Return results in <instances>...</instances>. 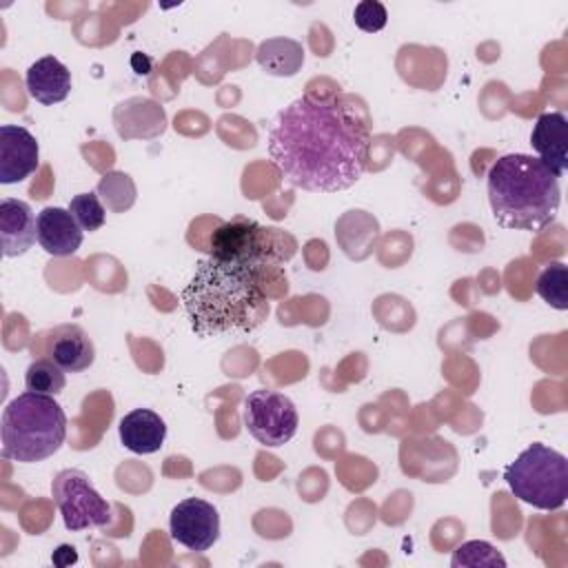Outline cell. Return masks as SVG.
Returning a JSON list of instances; mask_svg holds the SVG:
<instances>
[{
    "instance_id": "6da1fadb",
    "label": "cell",
    "mask_w": 568,
    "mask_h": 568,
    "mask_svg": "<svg viewBox=\"0 0 568 568\" xmlns=\"http://www.w3.org/2000/svg\"><path fill=\"white\" fill-rule=\"evenodd\" d=\"M268 158L284 182L313 193L351 189L368 160V129L333 100L302 95L268 126Z\"/></svg>"
},
{
    "instance_id": "7a4b0ae2",
    "label": "cell",
    "mask_w": 568,
    "mask_h": 568,
    "mask_svg": "<svg viewBox=\"0 0 568 568\" xmlns=\"http://www.w3.org/2000/svg\"><path fill=\"white\" fill-rule=\"evenodd\" d=\"M260 271V266L242 262L200 260L180 295L193 333L215 337L257 328L268 313Z\"/></svg>"
},
{
    "instance_id": "3957f363",
    "label": "cell",
    "mask_w": 568,
    "mask_h": 568,
    "mask_svg": "<svg viewBox=\"0 0 568 568\" xmlns=\"http://www.w3.org/2000/svg\"><path fill=\"white\" fill-rule=\"evenodd\" d=\"M486 191L493 217L501 229L537 233L557 220L559 178L535 155L497 158L486 173Z\"/></svg>"
},
{
    "instance_id": "277c9868",
    "label": "cell",
    "mask_w": 568,
    "mask_h": 568,
    "mask_svg": "<svg viewBox=\"0 0 568 568\" xmlns=\"http://www.w3.org/2000/svg\"><path fill=\"white\" fill-rule=\"evenodd\" d=\"M2 457L33 464L60 450L67 437V415L51 395L27 390L2 413Z\"/></svg>"
},
{
    "instance_id": "5b68a950",
    "label": "cell",
    "mask_w": 568,
    "mask_h": 568,
    "mask_svg": "<svg viewBox=\"0 0 568 568\" xmlns=\"http://www.w3.org/2000/svg\"><path fill=\"white\" fill-rule=\"evenodd\" d=\"M504 479L519 501L539 510H557L568 499V459L539 442L506 466Z\"/></svg>"
},
{
    "instance_id": "8992f818",
    "label": "cell",
    "mask_w": 568,
    "mask_h": 568,
    "mask_svg": "<svg viewBox=\"0 0 568 568\" xmlns=\"http://www.w3.org/2000/svg\"><path fill=\"white\" fill-rule=\"evenodd\" d=\"M51 493L62 521L71 532L104 528L111 521V504L93 488L89 475L78 468L60 470L51 481Z\"/></svg>"
},
{
    "instance_id": "52a82bcc",
    "label": "cell",
    "mask_w": 568,
    "mask_h": 568,
    "mask_svg": "<svg viewBox=\"0 0 568 568\" xmlns=\"http://www.w3.org/2000/svg\"><path fill=\"white\" fill-rule=\"evenodd\" d=\"M244 426L255 442L277 448L295 437L300 415L284 393L257 388L244 399Z\"/></svg>"
},
{
    "instance_id": "ba28073f",
    "label": "cell",
    "mask_w": 568,
    "mask_h": 568,
    "mask_svg": "<svg viewBox=\"0 0 568 568\" xmlns=\"http://www.w3.org/2000/svg\"><path fill=\"white\" fill-rule=\"evenodd\" d=\"M268 231L271 229H264L246 217L222 222L209 237V253L217 260L242 262L262 268L271 253Z\"/></svg>"
},
{
    "instance_id": "9c48e42d",
    "label": "cell",
    "mask_w": 568,
    "mask_h": 568,
    "mask_svg": "<svg viewBox=\"0 0 568 568\" xmlns=\"http://www.w3.org/2000/svg\"><path fill=\"white\" fill-rule=\"evenodd\" d=\"M171 539L186 550L206 552L220 539V513L200 497H186L173 506L169 517Z\"/></svg>"
},
{
    "instance_id": "30bf717a",
    "label": "cell",
    "mask_w": 568,
    "mask_h": 568,
    "mask_svg": "<svg viewBox=\"0 0 568 568\" xmlns=\"http://www.w3.org/2000/svg\"><path fill=\"white\" fill-rule=\"evenodd\" d=\"M40 162V146L31 131L20 124L0 126V184L27 180Z\"/></svg>"
},
{
    "instance_id": "8fae6325",
    "label": "cell",
    "mask_w": 568,
    "mask_h": 568,
    "mask_svg": "<svg viewBox=\"0 0 568 568\" xmlns=\"http://www.w3.org/2000/svg\"><path fill=\"white\" fill-rule=\"evenodd\" d=\"M84 231L75 222L69 209L62 206H44L36 217V237L44 253L53 257L73 255L80 244Z\"/></svg>"
},
{
    "instance_id": "7c38bea8",
    "label": "cell",
    "mask_w": 568,
    "mask_h": 568,
    "mask_svg": "<svg viewBox=\"0 0 568 568\" xmlns=\"http://www.w3.org/2000/svg\"><path fill=\"white\" fill-rule=\"evenodd\" d=\"M530 144L537 158L557 175L561 178L568 169V118L561 111L539 113Z\"/></svg>"
},
{
    "instance_id": "4fadbf2b",
    "label": "cell",
    "mask_w": 568,
    "mask_h": 568,
    "mask_svg": "<svg viewBox=\"0 0 568 568\" xmlns=\"http://www.w3.org/2000/svg\"><path fill=\"white\" fill-rule=\"evenodd\" d=\"M113 124L122 140H151L164 133V109L151 98H129L113 111Z\"/></svg>"
},
{
    "instance_id": "5bb4252c",
    "label": "cell",
    "mask_w": 568,
    "mask_h": 568,
    "mask_svg": "<svg viewBox=\"0 0 568 568\" xmlns=\"http://www.w3.org/2000/svg\"><path fill=\"white\" fill-rule=\"evenodd\" d=\"M47 357L55 362L64 373H80L93 364L95 348L82 326L64 324L51 331Z\"/></svg>"
},
{
    "instance_id": "9a60e30c",
    "label": "cell",
    "mask_w": 568,
    "mask_h": 568,
    "mask_svg": "<svg viewBox=\"0 0 568 568\" xmlns=\"http://www.w3.org/2000/svg\"><path fill=\"white\" fill-rule=\"evenodd\" d=\"M36 215L22 200L4 197L0 202V244L4 257L27 253L36 242Z\"/></svg>"
},
{
    "instance_id": "2e32d148",
    "label": "cell",
    "mask_w": 568,
    "mask_h": 568,
    "mask_svg": "<svg viewBox=\"0 0 568 568\" xmlns=\"http://www.w3.org/2000/svg\"><path fill=\"white\" fill-rule=\"evenodd\" d=\"M120 442L135 455H151L164 446L166 424L151 408H135L120 419Z\"/></svg>"
},
{
    "instance_id": "e0dca14e",
    "label": "cell",
    "mask_w": 568,
    "mask_h": 568,
    "mask_svg": "<svg viewBox=\"0 0 568 568\" xmlns=\"http://www.w3.org/2000/svg\"><path fill=\"white\" fill-rule=\"evenodd\" d=\"M27 93L40 104H58L71 91V71L53 55L36 60L24 75Z\"/></svg>"
},
{
    "instance_id": "ac0fdd59",
    "label": "cell",
    "mask_w": 568,
    "mask_h": 568,
    "mask_svg": "<svg viewBox=\"0 0 568 568\" xmlns=\"http://www.w3.org/2000/svg\"><path fill=\"white\" fill-rule=\"evenodd\" d=\"M255 60L264 73L275 78H291L304 64V47L293 38H266L255 51Z\"/></svg>"
},
{
    "instance_id": "d6986e66",
    "label": "cell",
    "mask_w": 568,
    "mask_h": 568,
    "mask_svg": "<svg viewBox=\"0 0 568 568\" xmlns=\"http://www.w3.org/2000/svg\"><path fill=\"white\" fill-rule=\"evenodd\" d=\"M537 295L557 311L568 308V266L564 262H550L537 275Z\"/></svg>"
},
{
    "instance_id": "ffe728a7",
    "label": "cell",
    "mask_w": 568,
    "mask_h": 568,
    "mask_svg": "<svg viewBox=\"0 0 568 568\" xmlns=\"http://www.w3.org/2000/svg\"><path fill=\"white\" fill-rule=\"evenodd\" d=\"M98 193L102 197V204L113 213H124L135 202V184L131 175L122 171L104 173L98 182Z\"/></svg>"
},
{
    "instance_id": "44dd1931",
    "label": "cell",
    "mask_w": 568,
    "mask_h": 568,
    "mask_svg": "<svg viewBox=\"0 0 568 568\" xmlns=\"http://www.w3.org/2000/svg\"><path fill=\"white\" fill-rule=\"evenodd\" d=\"M64 384H67L64 371L55 362H51L49 357L31 362L27 373H24L27 390H33V393H40V395H51L53 397V395L62 393Z\"/></svg>"
},
{
    "instance_id": "7402d4cb",
    "label": "cell",
    "mask_w": 568,
    "mask_h": 568,
    "mask_svg": "<svg viewBox=\"0 0 568 568\" xmlns=\"http://www.w3.org/2000/svg\"><path fill=\"white\" fill-rule=\"evenodd\" d=\"M450 566L453 568H479V566H490V568H504L506 566V559L504 555L488 541H481V539H473V541H466L462 546H457V550L453 552V559H450Z\"/></svg>"
},
{
    "instance_id": "603a6c76",
    "label": "cell",
    "mask_w": 568,
    "mask_h": 568,
    "mask_svg": "<svg viewBox=\"0 0 568 568\" xmlns=\"http://www.w3.org/2000/svg\"><path fill=\"white\" fill-rule=\"evenodd\" d=\"M69 211L82 231H98L106 222V206L95 193H78L69 202Z\"/></svg>"
},
{
    "instance_id": "cb8c5ba5",
    "label": "cell",
    "mask_w": 568,
    "mask_h": 568,
    "mask_svg": "<svg viewBox=\"0 0 568 568\" xmlns=\"http://www.w3.org/2000/svg\"><path fill=\"white\" fill-rule=\"evenodd\" d=\"M353 18H355V24L366 31V33H377L386 27L388 22V11L382 2L377 0H362L355 4V11H353Z\"/></svg>"
}]
</instances>
